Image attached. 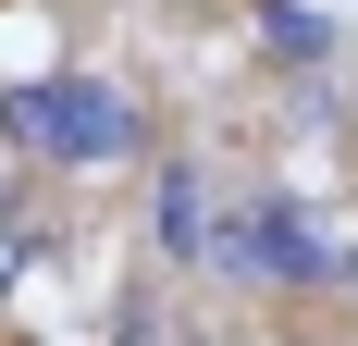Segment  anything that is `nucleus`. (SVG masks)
Wrapping results in <instances>:
<instances>
[{"mask_svg": "<svg viewBox=\"0 0 358 346\" xmlns=\"http://www.w3.org/2000/svg\"><path fill=\"white\" fill-rule=\"evenodd\" d=\"M210 260H222V272H248V284H322V235H309V210H296V198H248V210H222Z\"/></svg>", "mask_w": 358, "mask_h": 346, "instance_id": "2", "label": "nucleus"}, {"mask_svg": "<svg viewBox=\"0 0 358 346\" xmlns=\"http://www.w3.org/2000/svg\"><path fill=\"white\" fill-rule=\"evenodd\" d=\"M0 284H13V223H0Z\"/></svg>", "mask_w": 358, "mask_h": 346, "instance_id": "4", "label": "nucleus"}, {"mask_svg": "<svg viewBox=\"0 0 358 346\" xmlns=\"http://www.w3.org/2000/svg\"><path fill=\"white\" fill-rule=\"evenodd\" d=\"M210 173L198 161H161V247H173V260H210Z\"/></svg>", "mask_w": 358, "mask_h": 346, "instance_id": "3", "label": "nucleus"}, {"mask_svg": "<svg viewBox=\"0 0 358 346\" xmlns=\"http://www.w3.org/2000/svg\"><path fill=\"white\" fill-rule=\"evenodd\" d=\"M0 124H13L25 148H62V161H111V148L136 137V111L111 99L99 74H62V87H13V99H0Z\"/></svg>", "mask_w": 358, "mask_h": 346, "instance_id": "1", "label": "nucleus"}]
</instances>
